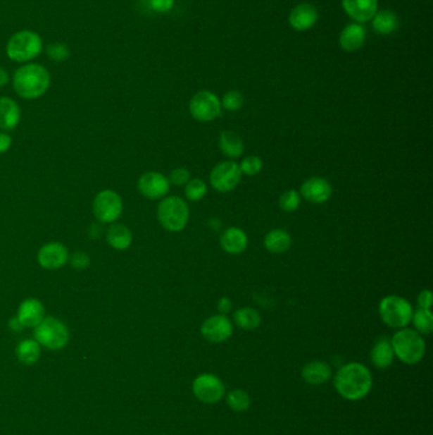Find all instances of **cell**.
Segmentation results:
<instances>
[{"label": "cell", "instance_id": "cell-1", "mask_svg": "<svg viewBox=\"0 0 433 435\" xmlns=\"http://www.w3.org/2000/svg\"><path fill=\"white\" fill-rule=\"evenodd\" d=\"M372 374L361 363L342 365L334 376V387L339 396L349 401H360L368 396L372 388Z\"/></svg>", "mask_w": 433, "mask_h": 435}, {"label": "cell", "instance_id": "cell-2", "mask_svg": "<svg viewBox=\"0 0 433 435\" xmlns=\"http://www.w3.org/2000/svg\"><path fill=\"white\" fill-rule=\"evenodd\" d=\"M51 75L45 66L27 63L18 68L13 75V88L23 99H37L49 91Z\"/></svg>", "mask_w": 433, "mask_h": 435}, {"label": "cell", "instance_id": "cell-3", "mask_svg": "<svg viewBox=\"0 0 433 435\" xmlns=\"http://www.w3.org/2000/svg\"><path fill=\"white\" fill-rule=\"evenodd\" d=\"M390 341L395 357L408 365L420 363L426 354V343L423 336L412 329H401L395 332Z\"/></svg>", "mask_w": 433, "mask_h": 435}, {"label": "cell", "instance_id": "cell-4", "mask_svg": "<svg viewBox=\"0 0 433 435\" xmlns=\"http://www.w3.org/2000/svg\"><path fill=\"white\" fill-rule=\"evenodd\" d=\"M42 49L44 44L39 33L31 30H22L8 39L6 52L8 58L15 63L27 64L39 58Z\"/></svg>", "mask_w": 433, "mask_h": 435}, {"label": "cell", "instance_id": "cell-5", "mask_svg": "<svg viewBox=\"0 0 433 435\" xmlns=\"http://www.w3.org/2000/svg\"><path fill=\"white\" fill-rule=\"evenodd\" d=\"M158 221L169 232H181L187 226L189 209L187 202L178 196L163 199L158 205Z\"/></svg>", "mask_w": 433, "mask_h": 435}, {"label": "cell", "instance_id": "cell-6", "mask_svg": "<svg viewBox=\"0 0 433 435\" xmlns=\"http://www.w3.org/2000/svg\"><path fill=\"white\" fill-rule=\"evenodd\" d=\"M379 313L385 325L401 330L412 322L413 308L407 299L398 295H389L380 302Z\"/></svg>", "mask_w": 433, "mask_h": 435}, {"label": "cell", "instance_id": "cell-7", "mask_svg": "<svg viewBox=\"0 0 433 435\" xmlns=\"http://www.w3.org/2000/svg\"><path fill=\"white\" fill-rule=\"evenodd\" d=\"M69 330L60 319L47 317L34 327V338L39 345L50 350H60L69 343Z\"/></svg>", "mask_w": 433, "mask_h": 435}, {"label": "cell", "instance_id": "cell-8", "mask_svg": "<svg viewBox=\"0 0 433 435\" xmlns=\"http://www.w3.org/2000/svg\"><path fill=\"white\" fill-rule=\"evenodd\" d=\"M93 213L98 221L111 224L121 218L123 202L121 196L113 190H103L98 192L93 200Z\"/></svg>", "mask_w": 433, "mask_h": 435}, {"label": "cell", "instance_id": "cell-9", "mask_svg": "<svg viewBox=\"0 0 433 435\" xmlns=\"http://www.w3.org/2000/svg\"><path fill=\"white\" fill-rule=\"evenodd\" d=\"M194 397L201 403L211 405L220 401L225 396V386L220 378L211 373H203L194 378L192 384Z\"/></svg>", "mask_w": 433, "mask_h": 435}, {"label": "cell", "instance_id": "cell-10", "mask_svg": "<svg viewBox=\"0 0 433 435\" xmlns=\"http://www.w3.org/2000/svg\"><path fill=\"white\" fill-rule=\"evenodd\" d=\"M189 112L194 118L201 123L213 121L216 117L220 116V99L213 92H199L189 101Z\"/></svg>", "mask_w": 433, "mask_h": 435}, {"label": "cell", "instance_id": "cell-11", "mask_svg": "<svg viewBox=\"0 0 433 435\" xmlns=\"http://www.w3.org/2000/svg\"><path fill=\"white\" fill-rule=\"evenodd\" d=\"M241 178L239 164L235 162H221L216 164L211 171L210 182L216 191L229 192L238 186Z\"/></svg>", "mask_w": 433, "mask_h": 435}, {"label": "cell", "instance_id": "cell-12", "mask_svg": "<svg viewBox=\"0 0 433 435\" xmlns=\"http://www.w3.org/2000/svg\"><path fill=\"white\" fill-rule=\"evenodd\" d=\"M170 183L165 176L159 172H146L139 178L137 189L144 197L150 200L162 199L169 192Z\"/></svg>", "mask_w": 433, "mask_h": 435}, {"label": "cell", "instance_id": "cell-13", "mask_svg": "<svg viewBox=\"0 0 433 435\" xmlns=\"http://www.w3.org/2000/svg\"><path fill=\"white\" fill-rule=\"evenodd\" d=\"M201 333L210 343H224L233 335V325L225 314H216L201 326Z\"/></svg>", "mask_w": 433, "mask_h": 435}, {"label": "cell", "instance_id": "cell-14", "mask_svg": "<svg viewBox=\"0 0 433 435\" xmlns=\"http://www.w3.org/2000/svg\"><path fill=\"white\" fill-rule=\"evenodd\" d=\"M39 266L46 270H58L69 261L68 248L58 242H50L39 248L37 254Z\"/></svg>", "mask_w": 433, "mask_h": 435}, {"label": "cell", "instance_id": "cell-15", "mask_svg": "<svg viewBox=\"0 0 433 435\" xmlns=\"http://www.w3.org/2000/svg\"><path fill=\"white\" fill-rule=\"evenodd\" d=\"M332 186L330 182L322 177H311L303 183L301 186V196L306 202L311 204H323L332 195Z\"/></svg>", "mask_w": 433, "mask_h": 435}, {"label": "cell", "instance_id": "cell-16", "mask_svg": "<svg viewBox=\"0 0 433 435\" xmlns=\"http://www.w3.org/2000/svg\"><path fill=\"white\" fill-rule=\"evenodd\" d=\"M17 319L23 327H36L45 319V307L39 299L27 298L20 305Z\"/></svg>", "mask_w": 433, "mask_h": 435}, {"label": "cell", "instance_id": "cell-17", "mask_svg": "<svg viewBox=\"0 0 433 435\" xmlns=\"http://www.w3.org/2000/svg\"><path fill=\"white\" fill-rule=\"evenodd\" d=\"M346 13L358 23H365L374 18L377 12V0H342Z\"/></svg>", "mask_w": 433, "mask_h": 435}, {"label": "cell", "instance_id": "cell-18", "mask_svg": "<svg viewBox=\"0 0 433 435\" xmlns=\"http://www.w3.org/2000/svg\"><path fill=\"white\" fill-rule=\"evenodd\" d=\"M318 20L317 8L311 6L309 3L299 4L298 7L292 9L289 22L290 26L295 31H308L309 28L314 26Z\"/></svg>", "mask_w": 433, "mask_h": 435}, {"label": "cell", "instance_id": "cell-19", "mask_svg": "<svg viewBox=\"0 0 433 435\" xmlns=\"http://www.w3.org/2000/svg\"><path fill=\"white\" fill-rule=\"evenodd\" d=\"M20 123V109L18 104L9 97H0V129L13 130Z\"/></svg>", "mask_w": 433, "mask_h": 435}, {"label": "cell", "instance_id": "cell-20", "mask_svg": "<svg viewBox=\"0 0 433 435\" xmlns=\"http://www.w3.org/2000/svg\"><path fill=\"white\" fill-rule=\"evenodd\" d=\"M301 377L310 386H320L330 381L332 377V368L328 363L314 360L306 364L301 370Z\"/></svg>", "mask_w": 433, "mask_h": 435}, {"label": "cell", "instance_id": "cell-21", "mask_svg": "<svg viewBox=\"0 0 433 435\" xmlns=\"http://www.w3.org/2000/svg\"><path fill=\"white\" fill-rule=\"evenodd\" d=\"M366 39V31L363 26L351 23L344 27L341 36H339V46L346 52L357 51L363 47Z\"/></svg>", "mask_w": 433, "mask_h": 435}, {"label": "cell", "instance_id": "cell-22", "mask_svg": "<svg viewBox=\"0 0 433 435\" xmlns=\"http://www.w3.org/2000/svg\"><path fill=\"white\" fill-rule=\"evenodd\" d=\"M220 245L227 254H241L248 246V238L246 234L239 228H227V231L221 234Z\"/></svg>", "mask_w": 433, "mask_h": 435}, {"label": "cell", "instance_id": "cell-23", "mask_svg": "<svg viewBox=\"0 0 433 435\" xmlns=\"http://www.w3.org/2000/svg\"><path fill=\"white\" fill-rule=\"evenodd\" d=\"M394 350L388 338H380L371 350V362L379 369H387L394 360Z\"/></svg>", "mask_w": 433, "mask_h": 435}, {"label": "cell", "instance_id": "cell-24", "mask_svg": "<svg viewBox=\"0 0 433 435\" xmlns=\"http://www.w3.org/2000/svg\"><path fill=\"white\" fill-rule=\"evenodd\" d=\"M107 242L113 250L125 251L132 243V233L129 228L123 224H113L107 232Z\"/></svg>", "mask_w": 433, "mask_h": 435}, {"label": "cell", "instance_id": "cell-25", "mask_svg": "<svg viewBox=\"0 0 433 435\" xmlns=\"http://www.w3.org/2000/svg\"><path fill=\"white\" fill-rule=\"evenodd\" d=\"M265 246L272 254H284L291 246V235L282 229H273L265 234Z\"/></svg>", "mask_w": 433, "mask_h": 435}, {"label": "cell", "instance_id": "cell-26", "mask_svg": "<svg viewBox=\"0 0 433 435\" xmlns=\"http://www.w3.org/2000/svg\"><path fill=\"white\" fill-rule=\"evenodd\" d=\"M399 27V18L391 11L376 12L372 18V28L379 35H390L395 32Z\"/></svg>", "mask_w": 433, "mask_h": 435}, {"label": "cell", "instance_id": "cell-27", "mask_svg": "<svg viewBox=\"0 0 433 435\" xmlns=\"http://www.w3.org/2000/svg\"><path fill=\"white\" fill-rule=\"evenodd\" d=\"M220 150L229 158H238L244 152V143L241 137L234 131H224L219 140Z\"/></svg>", "mask_w": 433, "mask_h": 435}, {"label": "cell", "instance_id": "cell-28", "mask_svg": "<svg viewBox=\"0 0 433 435\" xmlns=\"http://www.w3.org/2000/svg\"><path fill=\"white\" fill-rule=\"evenodd\" d=\"M15 354L20 363L32 365L41 357V345L36 340L27 338L18 344Z\"/></svg>", "mask_w": 433, "mask_h": 435}, {"label": "cell", "instance_id": "cell-29", "mask_svg": "<svg viewBox=\"0 0 433 435\" xmlns=\"http://www.w3.org/2000/svg\"><path fill=\"white\" fill-rule=\"evenodd\" d=\"M234 321L240 329L246 331H252L261 325L262 319H261L258 311H256L251 307H244L234 313Z\"/></svg>", "mask_w": 433, "mask_h": 435}, {"label": "cell", "instance_id": "cell-30", "mask_svg": "<svg viewBox=\"0 0 433 435\" xmlns=\"http://www.w3.org/2000/svg\"><path fill=\"white\" fill-rule=\"evenodd\" d=\"M415 331L420 332V335H429L433 330V316L429 310L418 308L414 311L412 316Z\"/></svg>", "mask_w": 433, "mask_h": 435}, {"label": "cell", "instance_id": "cell-31", "mask_svg": "<svg viewBox=\"0 0 433 435\" xmlns=\"http://www.w3.org/2000/svg\"><path fill=\"white\" fill-rule=\"evenodd\" d=\"M227 406L233 411L237 412H243L251 408V396L248 395V392L244 390H233L227 393Z\"/></svg>", "mask_w": 433, "mask_h": 435}, {"label": "cell", "instance_id": "cell-32", "mask_svg": "<svg viewBox=\"0 0 433 435\" xmlns=\"http://www.w3.org/2000/svg\"><path fill=\"white\" fill-rule=\"evenodd\" d=\"M206 183L202 181V180L194 178V180H189L186 183L184 194L187 196V199L192 200V202H199L201 199H203V196L206 195Z\"/></svg>", "mask_w": 433, "mask_h": 435}, {"label": "cell", "instance_id": "cell-33", "mask_svg": "<svg viewBox=\"0 0 433 435\" xmlns=\"http://www.w3.org/2000/svg\"><path fill=\"white\" fill-rule=\"evenodd\" d=\"M46 54L54 61L63 63V61H66L68 59L70 58L71 51L69 46L64 42H54V44L47 46Z\"/></svg>", "mask_w": 433, "mask_h": 435}, {"label": "cell", "instance_id": "cell-34", "mask_svg": "<svg viewBox=\"0 0 433 435\" xmlns=\"http://www.w3.org/2000/svg\"><path fill=\"white\" fill-rule=\"evenodd\" d=\"M300 200H301V197H300V194H299L298 191L290 190V191H286L282 195L280 196L278 205L284 212L292 213V212H295L299 208Z\"/></svg>", "mask_w": 433, "mask_h": 435}, {"label": "cell", "instance_id": "cell-35", "mask_svg": "<svg viewBox=\"0 0 433 435\" xmlns=\"http://www.w3.org/2000/svg\"><path fill=\"white\" fill-rule=\"evenodd\" d=\"M241 173L248 176H256L261 172L263 167V162L257 156L246 157L239 164Z\"/></svg>", "mask_w": 433, "mask_h": 435}, {"label": "cell", "instance_id": "cell-36", "mask_svg": "<svg viewBox=\"0 0 433 435\" xmlns=\"http://www.w3.org/2000/svg\"><path fill=\"white\" fill-rule=\"evenodd\" d=\"M244 104V98L243 94L238 91H230L225 93V96L222 97V106L227 111H238L243 107Z\"/></svg>", "mask_w": 433, "mask_h": 435}, {"label": "cell", "instance_id": "cell-37", "mask_svg": "<svg viewBox=\"0 0 433 435\" xmlns=\"http://www.w3.org/2000/svg\"><path fill=\"white\" fill-rule=\"evenodd\" d=\"M189 172L186 169H175L172 171V173L169 176V183H173L175 186H183L189 181Z\"/></svg>", "mask_w": 433, "mask_h": 435}, {"label": "cell", "instance_id": "cell-38", "mask_svg": "<svg viewBox=\"0 0 433 435\" xmlns=\"http://www.w3.org/2000/svg\"><path fill=\"white\" fill-rule=\"evenodd\" d=\"M71 266L77 270H85L91 265V259L85 252H75L71 257Z\"/></svg>", "mask_w": 433, "mask_h": 435}, {"label": "cell", "instance_id": "cell-39", "mask_svg": "<svg viewBox=\"0 0 433 435\" xmlns=\"http://www.w3.org/2000/svg\"><path fill=\"white\" fill-rule=\"evenodd\" d=\"M149 6L156 13H168L175 6V0H149Z\"/></svg>", "mask_w": 433, "mask_h": 435}, {"label": "cell", "instance_id": "cell-40", "mask_svg": "<svg viewBox=\"0 0 433 435\" xmlns=\"http://www.w3.org/2000/svg\"><path fill=\"white\" fill-rule=\"evenodd\" d=\"M418 305H420V308H423V310H431L432 293L429 292V290L420 292V295H418Z\"/></svg>", "mask_w": 433, "mask_h": 435}, {"label": "cell", "instance_id": "cell-41", "mask_svg": "<svg viewBox=\"0 0 433 435\" xmlns=\"http://www.w3.org/2000/svg\"><path fill=\"white\" fill-rule=\"evenodd\" d=\"M11 147H12V137H9L7 133L0 131V154L7 153Z\"/></svg>", "mask_w": 433, "mask_h": 435}, {"label": "cell", "instance_id": "cell-42", "mask_svg": "<svg viewBox=\"0 0 433 435\" xmlns=\"http://www.w3.org/2000/svg\"><path fill=\"white\" fill-rule=\"evenodd\" d=\"M219 311L222 313H227L230 311V308H232V302L229 300L227 298L220 299V302H219Z\"/></svg>", "mask_w": 433, "mask_h": 435}, {"label": "cell", "instance_id": "cell-43", "mask_svg": "<svg viewBox=\"0 0 433 435\" xmlns=\"http://www.w3.org/2000/svg\"><path fill=\"white\" fill-rule=\"evenodd\" d=\"M8 83H9V74H8L7 71L4 68L0 66V88L7 85Z\"/></svg>", "mask_w": 433, "mask_h": 435}, {"label": "cell", "instance_id": "cell-44", "mask_svg": "<svg viewBox=\"0 0 433 435\" xmlns=\"http://www.w3.org/2000/svg\"><path fill=\"white\" fill-rule=\"evenodd\" d=\"M9 327H11L13 331H20V330L23 329V326L20 324V319H17V317L11 319V321H9Z\"/></svg>", "mask_w": 433, "mask_h": 435}]
</instances>
